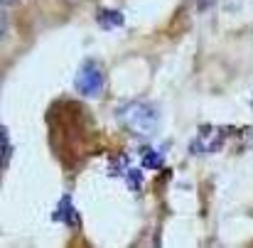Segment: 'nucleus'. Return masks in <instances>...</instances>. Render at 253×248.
<instances>
[{
	"label": "nucleus",
	"instance_id": "obj_7",
	"mask_svg": "<svg viewBox=\"0 0 253 248\" xmlns=\"http://www.w3.org/2000/svg\"><path fill=\"white\" fill-rule=\"evenodd\" d=\"M2 2H10V0H2Z\"/></svg>",
	"mask_w": 253,
	"mask_h": 248
},
{
	"label": "nucleus",
	"instance_id": "obj_5",
	"mask_svg": "<svg viewBox=\"0 0 253 248\" xmlns=\"http://www.w3.org/2000/svg\"><path fill=\"white\" fill-rule=\"evenodd\" d=\"M140 155H143V165L145 167H153V169H160L163 167V155L158 153V150H153V148H143L140 150Z\"/></svg>",
	"mask_w": 253,
	"mask_h": 248
},
{
	"label": "nucleus",
	"instance_id": "obj_6",
	"mask_svg": "<svg viewBox=\"0 0 253 248\" xmlns=\"http://www.w3.org/2000/svg\"><path fill=\"white\" fill-rule=\"evenodd\" d=\"M0 135H2V167L10 163V158H12V148H10V138H7V128H2L0 130Z\"/></svg>",
	"mask_w": 253,
	"mask_h": 248
},
{
	"label": "nucleus",
	"instance_id": "obj_4",
	"mask_svg": "<svg viewBox=\"0 0 253 248\" xmlns=\"http://www.w3.org/2000/svg\"><path fill=\"white\" fill-rule=\"evenodd\" d=\"M98 25L106 27V30L121 27V25H123V15L116 12V10H101V12H98Z\"/></svg>",
	"mask_w": 253,
	"mask_h": 248
},
{
	"label": "nucleus",
	"instance_id": "obj_1",
	"mask_svg": "<svg viewBox=\"0 0 253 248\" xmlns=\"http://www.w3.org/2000/svg\"><path fill=\"white\" fill-rule=\"evenodd\" d=\"M118 121L138 138H153L160 128V113L148 101H128L118 108Z\"/></svg>",
	"mask_w": 253,
	"mask_h": 248
},
{
	"label": "nucleus",
	"instance_id": "obj_2",
	"mask_svg": "<svg viewBox=\"0 0 253 248\" xmlns=\"http://www.w3.org/2000/svg\"><path fill=\"white\" fill-rule=\"evenodd\" d=\"M103 86H106V74H103V67L96 62V59H84L74 74V88L79 96L84 98H98L103 93Z\"/></svg>",
	"mask_w": 253,
	"mask_h": 248
},
{
	"label": "nucleus",
	"instance_id": "obj_3",
	"mask_svg": "<svg viewBox=\"0 0 253 248\" xmlns=\"http://www.w3.org/2000/svg\"><path fill=\"white\" fill-rule=\"evenodd\" d=\"M229 130L226 128H216V125H204L202 130H199V135L192 140V145H189V150L194 153V155H209V153H216L221 145H224V135H226Z\"/></svg>",
	"mask_w": 253,
	"mask_h": 248
}]
</instances>
